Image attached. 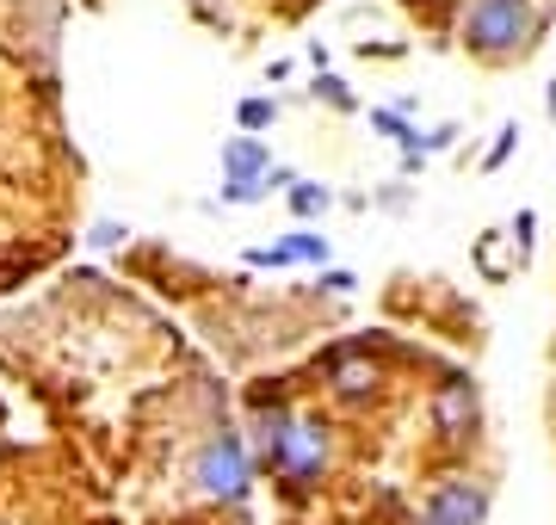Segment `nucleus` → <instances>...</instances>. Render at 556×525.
Segmentation results:
<instances>
[{
	"label": "nucleus",
	"instance_id": "obj_1",
	"mask_svg": "<svg viewBox=\"0 0 556 525\" xmlns=\"http://www.w3.org/2000/svg\"><path fill=\"white\" fill-rule=\"evenodd\" d=\"M532 31H538V20H532L526 0H477L470 20H464V38L477 43L482 56H507V50H519Z\"/></svg>",
	"mask_w": 556,
	"mask_h": 525
},
{
	"label": "nucleus",
	"instance_id": "obj_2",
	"mask_svg": "<svg viewBox=\"0 0 556 525\" xmlns=\"http://www.w3.org/2000/svg\"><path fill=\"white\" fill-rule=\"evenodd\" d=\"M199 483H204V495H229V501H236L241 488H248V464H241V445L229 439V433L204 445V458H199Z\"/></svg>",
	"mask_w": 556,
	"mask_h": 525
},
{
	"label": "nucleus",
	"instance_id": "obj_3",
	"mask_svg": "<svg viewBox=\"0 0 556 525\" xmlns=\"http://www.w3.org/2000/svg\"><path fill=\"white\" fill-rule=\"evenodd\" d=\"M254 167H260V149H254V142H229V174H236V180H248Z\"/></svg>",
	"mask_w": 556,
	"mask_h": 525
},
{
	"label": "nucleus",
	"instance_id": "obj_4",
	"mask_svg": "<svg viewBox=\"0 0 556 525\" xmlns=\"http://www.w3.org/2000/svg\"><path fill=\"white\" fill-rule=\"evenodd\" d=\"M266 118H273V105H266V100H254V105H241V124H266Z\"/></svg>",
	"mask_w": 556,
	"mask_h": 525
},
{
	"label": "nucleus",
	"instance_id": "obj_5",
	"mask_svg": "<svg viewBox=\"0 0 556 525\" xmlns=\"http://www.w3.org/2000/svg\"><path fill=\"white\" fill-rule=\"evenodd\" d=\"M321 204H328V192H309V185L298 192V210H321Z\"/></svg>",
	"mask_w": 556,
	"mask_h": 525
}]
</instances>
